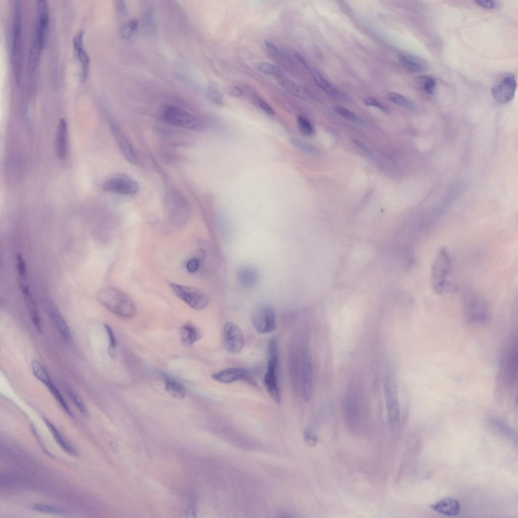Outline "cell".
<instances>
[{
  "instance_id": "f35d334b",
  "label": "cell",
  "mask_w": 518,
  "mask_h": 518,
  "mask_svg": "<svg viewBox=\"0 0 518 518\" xmlns=\"http://www.w3.org/2000/svg\"><path fill=\"white\" fill-rule=\"evenodd\" d=\"M33 509L34 510L44 512L56 513V514H65L67 511L63 509L57 507L55 506L44 504H36L33 506Z\"/></svg>"
},
{
  "instance_id": "816d5d0a",
  "label": "cell",
  "mask_w": 518,
  "mask_h": 518,
  "mask_svg": "<svg viewBox=\"0 0 518 518\" xmlns=\"http://www.w3.org/2000/svg\"><path fill=\"white\" fill-rule=\"evenodd\" d=\"M116 8L117 12L120 15H124L126 13V7L123 1H117L116 2Z\"/></svg>"
},
{
  "instance_id": "4fadbf2b",
  "label": "cell",
  "mask_w": 518,
  "mask_h": 518,
  "mask_svg": "<svg viewBox=\"0 0 518 518\" xmlns=\"http://www.w3.org/2000/svg\"><path fill=\"white\" fill-rule=\"evenodd\" d=\"M244 342L243 333L237 324L232 322L225 324L223 343L226 351L232 354H238L242 351Z\"/></svg>"
},
{
  "instance_id": "7bdbcfd3",
  "label": "cell",
  "mask_w": 518,
  "mask_h": 518,
  "mask_svg": "<svg viewBox=\"0 0 518 518\" xmlns=\"http://www.w3.org/2000/svg\"><path fill=\"white\" fill-rule=\"evenodd\" d=\"M207 94L208 99L213 103L218 105L223 104V97L217 90L210 88L207 90Z\"/></svg>"
},
{
  "instance_id": "ac0fdd59",
  "label": "cell",
  "mask_w": 518,
  "mask_h": 518,
  "mask_svg": "<svg viewBox=\"0 0 518 518\" xmlns=\"http://www.w3.org/2000/svg\"><path fill=\"white\" fill-rule=\"evenodd\" d=\"M110 128L123 155L130 163L137 162L136 154L126 136L114 122L110 121Z\"/></svg>"
},
{
  "instance_id": "9a60e30c",
  "label": "cell",
  "mask_w": 518,
  "mask_h": 518,
  "mask_svg": "<svg viewBox=\"0 0 518 518\" xmlns=\"http://www.w3.org/2000/svg\"><path fill=\"white\" fill-rule=\"evenodd\" d=\"M212 378L223 383H230L237 381H244L253 386H257V383L245 369L238 367L229 368L211 375Z\"/></svg>"
},
{
  "instance_id": "7a4b0ae2",
  "label": "cell",
  "mask_w": 518,
  "mask_h": 518,
  "mask_svg": "<svg viewBox=\"0 0 518 518\" xmlns=\"http://www.w3.org/2000/svg\"><path fill=\"white\" fill-rule=\"evenodd\" d=\"M97 297L108 311L123 318L131 319L136 315V308L132 299L117 288L102 289L98 292Z\"/></svg>"
},
{
  "instance_id": "603a6c76",
  "label": "cell",
  "mask_w": 518,
  "mask_h": 518,
  "mask_svg": "<svg viewBox=\"0 0 518 518\" xmlns=\"http://www.w3.org/2000/svg\"><path fill=\"white\" fill-rule=\"evenodd\" d=\"M24 300L29 312L31 320L38 333L41 332V325L38 316L36 305L33 298L29 286L24 287L21 289Z\"/></svg>"
},
{
  "instance_id": "7c38bea8",
  "label": "cell",
  "mask_w": 518,
  "mask_h": 518,
  "mask_svg": "<svg viewBox=\"0 0 518 518\" xmlns=\"http://www.w3.org/2000/svg\"><path fill=\"white\" fill-rule=\"evenodd\" d=\"M49 21L48 5L46 1L40 0L37 3V19L34 48L42 50L45 43Z\"/></svg>"
},
{
  "instance_id": "ee69618b",
  "label": "cell",
  "mask_w": 518,
  "mask_h": 518,
  "mask_svg": "<svg viewBox=\"0 0 518 518\" xmlns=\"http://www.w3.org/2000/svg\"><path fill=\"white\" fill-rule=\"evenodd\" d=\"M363 102L366 106L375 107L381 111L386 112L388 111V109L386 106L373 98L366 97L363 99Z\"/></svg>"
},
{
  "instance_id": "277c9868",
  "label": "cell",
  "mask_w": 518,
  "mask_h": 518,
  "mask_svg": "<svg viewBox=\"0 0 518 518\" xmlns=\"http://www.w3.org/2000/svg\"><path fill=\"white\" fill-rule=\"evenodd\" d=\"M22 30L21 11L20 3L17 1L15 4L13 24L11 62L14 78L16 83L19 85L22 73Z\"/></svg>"
},
{
  "instance_id": "8fae6325",
  "label": "cell",
  "mask_w": 518,
  "mask_h": 518,
  "mask_svg": "<svg viewBox=\"0 0 518 518\" xmlns=\"http://www.w3.org/2000/svg\"><path fill=\"white\" fill-rule=\"evenodd\" d=\"M104 190L121 195H133L139 190L138 183L124 174H117L108 178L103 183Z\"/></svg>"
},
{
  "instance_id": "ffe728a7",
  "label": "cell",
  "mask_w": 518,
  "mask_h": 518,
  "mask_svg": "<svg viewBox=\"0 0 518 518\" xmlns=\"http://www.w3.org/2000/svg\"><path fill=\"white\" fill-rule=\"evenodd\" d=\"M276 79L281 87L291 95L305 100L313 99L312 94L305 87L297 84L283 75L276 77Z\"/></svg>"
},
{
  "instance_id": "8992f818",
  "label": "cell",
  "mask_w": 518,
  "mask_h": 518,
  "mask_svg": "<svg viewBox=\"0 0 518 518\" xmlns=\"http://www.w3.org/2000/svg\"><path fill=\"white\" fill-rule=\"evenodd\" d=\"M500 376L503 386L508 390L514 388L517 376V343H511L503 351L501 359Z\"/></svg>"
},
{
  "instance_id": "f5cc1de1",
  "label": "cell",
  "mask_w": 518,
  "mask_h": 518,
  "mask_svg": "<svg viewBox=\"0 0 518 518\" xmlns=\"http://www.w3.org/2000/svg\"><path fill=\"white\" fill-rule=\"evenodd\" d=\"M293 55L294 58L297 60L301 65L307 68H309L306 59L301 54L297 52H295L293 54Z\"/></svg>"
},
{
  "instance_id": "52a82bcc",
  "label": "cell",
  "mask_w": 518,
  "mask_h": 518,
  "mask_svg": "<svg viewBox=\"0 0 518 518\" xmlns=\"http://www.w3.org/2000/svg\"><path fill=\"white\" fill-rule=\"evenodd\" d=\"M383 389L389 428L395 431L399 426L400 413L397 385L392 375L387 374L385 377Z\"/></svg>"
},
{
  "instance_id": "3957f363",
  "label": "cell",
  "mask_w": 518,
  "mask_h": 518,
  "mask_svg": "<svg viewBox=\"0 0 518 518\" xmlns=\"http://www.w3.org/2000/svg\"><path fill=\"white\" fill-rule=\"evenodd\" d=\"M464 314L470 323L483 324L488 322L490 316L488 303L476 291L466 290L463 292Z\"/></svg>"
},
{
  "instance_id": "8d00e7d4",
  "label": "cell",
  "mask_w": 518,
  "mask_h": 518,
  "mask_svg": "<svg viewBox=\"0 0 518 518\" xmlns=\"http://www.w3.org/2000/svg\"><path fill=\"white\" fill-rule=\"evenodd\" d=\"M68 395L79 412L84 416L88 415L87 408L81 397L72 389L68 388Z\"/></svg>"
},
{
  "instance_id": "db71d44e",
  "label": "cell",
  "mask_w": 518,
  "mask_h": 518,
  "mask_svg": "<svg viewBox=\"0 0 518 518\" xmlns=\"http://www.w3.org/2000/svg\"><path fill=\"white\" fill-rule=\"evenodd\" d=\"M264 44L266 47L271 52L277 53L279 52L278 48L272 41L269 40H265Z\"/></svg>"
},
{
  "instance_id": "74e56055",
  "label": "cell",
  "mask_w": 518,
  "mask_h": 518,
  "mask_svg": "<svg viewBox=\"0 0 518 518\" xmlns=\"http://www.w3.org/2000/svg\"><path fill=\"white\" fill-rule=\"evenodd\" d=\"M297 123L300 133L304 136L309 137L314 133V128L311 122L306 117L299 116L297 118Z\"/></svg>"
},
{
  "instance_id": "bcb514c9",
  "label": "cell",
  "mask_w": 518,
  "mask_h": 518,
  "mask_svg": "<svg viewBox=\"0 0 518 518\" xmlns=\"http://www.w3.org/2000/svg\"><path fill=\"white\" fill-rule=\"evenodd\" d=\"M200 267V261L198 259L194 258L189 260L186 264L187 271L191 273L196 272Z\"/></svg>"
},
{
  "instance_id": "6da1fadb",
  "label": "cell",
  "mask_w": 518,
  "mask_h": 518,
  "mask_svg": "<svg viewBox=\"0 0 518 518\" xmlns=\"http://www.w3.org/2000/svg\"><path fill=\"white\" fill-rule=\"evenodd\" d=\"M451 269L450 253L447 248L442 247L437 251L430 270L431 287L436 294L444 295L457 290V285L449 279Z\"/></svg>"
},
{
  "instance_id": "b9f144b4",
  "label": "cell",
  "mask_w": 518,
  "mask_h": 518,
  "mask_svg": "<svg viewBox=\"0 0 518 518\" xmlns=\"http://www.w3.org/2000/svg\"><path fill=\"white\" fill-rule=\"evenodd\" d=\"M334 110L336 113L347 120L353 122H357L358 120L357 116L346 108L337 106L334 107Z\"/></svg>"
},
{
  "instance_id": "4316f807",
  "label": "cell",
  "mask_w": 518,
  "mask_h": 518,
  "mask_svg": "<svg viewBox=\"0 0 518 518\" xmlns=\"http://www.w3.org/2000/svg\"><path fill=\"white\" fill-rule=\"evenodd\" d=\"M344 412L347 421L355 425L358 420L359 410L356 399L351 394L347 395L344 402Z\"/></svg>"
},
{
  "instance_id": "30bf717a",
  "label": "cell",
  "mask_w": 518,
  "mask_h": 518,
  "mask_svg": "<svg viewBox=\"0 0 518 518\" xmlns=\"http://www.w3.org/2000/svg\"><path fill=\"white\" fill-rule=\"evenodd\" d=\"M251 322L254 329L259 333L272 332L276 327L274 308L269 304L257 306L252 313Z\"/></svg>"
},
{
  "instance_id": "836d02e7",
  "label": "cell",
  "mask_w": 518,
  "mask_h": 518,
  "mask_svg": "<svg viewBox=\"0 0 518 518\" xmlns=\"http://www.w3.org/2000/svg\"><path fill=\"white\" fill-rule=\"evenodd\" d=\"M31 366L34 376L46 386L52 381L48 372L39 362L32 360Z\"/></svg>"
},
{
  "instance_id": "f6af8a7d",
  "label": "cell",
  "mask_w": 518,
  "mask_h": 518,
  "mask_svg": "<svg viewBox=\"0 0 518 518\" xmlns=\"http://www.w3.org/2000/svg\"><path fill=\"white\" fill-rule=\"evenodd\" d=\"M304 439L306 443L310 446L315 445L318 441L317 437L310 430L307 429L304 433Z\"/></svg>"
},
{
  "instance_id": "cb8c5ba5",
  "label": "cell",
  "mask_w": 518,
  "mask_h": 518,
  "mask_svg": "<svg viewBox=\"0 0 518 518\" xmlns=\"http://www.w3.org/2000/svg\"><path fill=\"white\" fill-rule=\"evenodd\" d=\"M180 333L182 344L187 348L192 347L201 337L200 330L190 323L184 324L181 327Z\"/></svg>"
},
{
  "instance_id": "f907efd6",
  "label": "cell",
  "mask_w": 518,
  "mask_h": 518,
  "mask_svg": "<svg viewBox=\"0 0 518 518\" xmlns=\"http://www.w3.org/2000/svg\"><path fill=\"white\" fill-rule=\"evenodd\" d=\"M144 17L146 25L152 27L154 25V17L152 11L151 10L146 11Z\"/></svg>"
},
{
  "instance_id": "ba28073f",
  "label": "cell",
  "mask_w": 518,
  "mask_h": 518,
  "mask_svg": "<svg viewBox=\"0 0 518 518\" xmlns=\"http://www.w3.org/2000/svg\"><path fill=\"white\" fill-rule=\"evenodd\" d=\"M164 119L174 125L194 131L204 128L202 122L186 110L176 106L169 105L163 111Z\"/></svg>"
},
{
  "instance_id": "83f0119b",
  "label": "cell",
  "mask_w": 518,
  "mask_h": 518,
  "mask_svg": "<svg viewBox=\"0 0 518 518\" xmlns=\"http://www.w3.org/2000/svg\"><path fill=\"white\" fill-rule=\"evenodd\" d=\"M50 316L55 326L63 338L66 340H69L71 337L70 329L65 320L55 307H53L51 309Z\"/></svg>"
},
{
  "instance_id": "c3c4849f",
  "label": "cell",
  "mask_w": 518,
  "mask_h": 518,
  "mask_svg": "<svg viewBox=\"0 0 518 518\" xmlns=\"http://www.w3.org/2000/svg\"><path fill=\"white\" fill-rule=\"evenodd\" d=\"M474 2L481 8L488 10L495 9L497 6V2L493 1H477Z\"/></svg>"
},
{
  "instance_id": "7dc6e473",
  "label": "cell",
  "mask_w": 518,
  "mask_h": 518,
  "mask_svg": "<svg viewBox=\"0 0 518 518\" xmlns=\"http://www.w3.org/2000/svg\"><path fill=\"white\" fill-rule=\"evenodd\" d=\"M257 103L261 109L267 114L270 116H274L276 114V113L272 107L264 100L262 99H258Z\"/></svg>"
},
{
  "instance_id": "5b68a950",
  "label": "cell",
  "mask_w": 518,
  "mask_h": 518,
  "mask_svg": "<svg viewBox=\"0 0 518 518\" xmlns=\"http://www.w3.org/2000/svg\"><path fill=\"white\" fill-rule=\"evenodd\" d=\"M268 353L267 369L263 383L270 397L276 404H280L281 397L277 380L278 352L277 343L274 337L271 338L269 341Z\"/></svg>"
},
{
  "instance_id": "d590c367",
  "label": "cell",
  "mask_w": 518,
  "mask_h": 518,
  "mask_svg": "<svg viewBox=\"0 0 518 518\" xmlns=\"http://www.w3.org/2000/svg\"><path fill=\"white\" fill-rule=\"evenodd\" d=\"M139 23L136 19L129 21L122 26L120 33L121 36L125 39L132 38L137 32Z\"/></svg>"
},
{
  "instance_id": "4dcf8cb0",
  "label": "cell",
  "mask_w": 518,
  "mask_h": 518,
  "mask_svg": "<svg viewBox=\"0 0 518 518\" xmlns=\"http://www.w3.org/2000/svg\"><path fill=\"white\" fill-rule=\"evenodd\" d=\"M416 83L417 87L428 95H433L435 93L437 81L433 77L427 75L418 76Z\"/></svg>"
},
{
  "instance_id": "d4e9b609",
  "label": "cell",
  "mask_w": 518,
  "mask_h": 518,
  "mask_svg": "<svg viewBox=\"0 0 518 518\" xmlns=\"http://www.w3.org/2000/svg\"><path fill=\"white\" fill-rule=\"evenodd\" d=\"M313 78L316 84L326 94L333 97L344 99L346 97L343 94L337 90L318 71L311 70Z\"/></svg>"
},
{
  "instance_id": "e575fe53",
  "label": "cell",
  "mask_w": 518,
  "mask_h": 518,
  "mask_svg": "<svg viewBox=\"0 0 518 518\" xmlns=\"http://www.w3.org/2000/svg\"><path fill=\"white\" fill-rule=\"evenodd\" d=\"M47 387L50 390V392L54 397L55 399L58 402L60 405L62 406L64 411L66 413L71 417H73V415L67 404L65 400L60 393L58 388L56 387L53 383L51 381L47 385Z\"/></svg>"
},
{
  "instance_id": "2e32d148",
  "label": "cell",
  "mask_w": 518,
  "mask_h": 518,
  "mask_svg": "<svg viewBox=\"0 0 518 518\" xmlns=\"http://www.w3.org/2000/svg\"><path fill=\"white\" fill-rule=\"evenodd\" d=\"M300 379L302 396L306 402L311 397L312 388V369L309 350L304 349L301 354Z\"/></svg>"
},
{
  "instance_id": "ab89813d",
  "label": "cell",
  "mask_w": 518,
  "mask_h": 518,
  "mask_svg": "<svg viewBox=\"0 0 518 518\" xmlns=\"http://www.w3.org/2000/svg\"><path fill=\"white\" fill-rule=\"evenodd\" d=\"M104 327L107 332L109 340V346L108 348L109 354L111 358H114L115 357L116 348V338L112 328L109 325L105 324Z\"/></svg>"
},
{
  "instance_id": "484cf974",
  "label": "cell",
  "mask_w": 518,
  "mask_h": 518,
  "mask_svg": "<svg viewBox=\"0 0 518 518\" xmlns=\"http://www.w3.org/2000/svg\"><path fill=\"white\" fill-rule=\"evenodd\" d=\"M43 419L60 447L67 454L74 456H77V451L67 442L57 428L48 419L46 418H43Z\"/></svg>"
},
{
  "instance_id": "e0dca14e",
  "label": "cell",
  "mask_w": 518,
  "mask_h": 518,
  "mask_svg": "<svg viewBox=\"0 0 518 518\" xmlns=\"http://www.w3.org/2000/svg\"><path fill=\"white\" fill-rule=\"evenodd\" d=\"M73 46L76 56L81 66V80L84 81L89 73L90 58L83 45V31L80 30L76 34L73 39Z\"/></svg>"
},
{
  "instance_id": "f546056e",
  "label": "cell",
  "mask_w": 518,
  "mask_h": 518,
  "mask_svg": "<svg viewBox=\"0 0 518 518\" xmlns=\"http://www.w3.org/2000/svg\"><path fill=\"white\" fill-rule=\"evenodd\" d=\"M258 273L255 269L249 266L243 267L238 271L239 281L246 287L254 286L258 281Z\"/></svg>"
},
{
  "instance_id": "d6a6232c",
  "label": "cell",
  "mask_w": 518,
  "mask_h": 518,
  "mask_svg": "<svg viewBox=\"0 0 518 518\" xmlns=\"http://www.w3.org/2000/svg\"><path fill=\"white\" fill-rule=\"evenodd\" d=\"M253 67L257 71L276 78L283 75L278 67L269 63L257 61L253 64Z\"/></svg>"
},
{
  "instance_id": "7402d4cb",
  "label": "cell",
  "mask_w": 518,
  "mask_h": 518,
  "mask_svg": "<svg viewBox=\"0 0 518 518\" xmlns=\"http://www.w3.org/2000/svg\"><path fill=\"white\" fill-rule=\"evenodd\" d=\"M398 59L404 68L412 72H422L427 68V64L423 59L412 55L400 53Z\"/></svg>"
},
{
  "instance_id": "5bb4252c",
  "label": "cell",
  "mask_w": 518,
  "mask_h": 518,
  "mask_svg": "<svg viewBox=\"0 0 518 518\" xmlns=\"http://www.w3.org/2000/svg\"><path fill=\"white\" fill-rule=\"evenodd\" d=\"M516 87V80L512 74H508L495 84L491 94L495 100L502 104L509 102L513 98Z\"/></svg>"
},
{
  "instance_id": "44dd1931",
  "label": "cell",
  "mask_w": 518,
  "mask_h": 518,
  "mask_svg": "<svg viewBox=\"0 0 518 518\" xmlns=\"http://www.w3.org/2000/svg\"><path fill=\"white\" fill-rule=\"evenodd\" d=\"M434 511L446 516H454L460 511L459 501L452 497H446L430 505Z\"/></svg>"
},
{
  "instance_id": "681fc988",
  "label": "cell",
  "mask_w": 518,
  "mask_h": 518,
  "mask_svg": "<svg viewBox=\"0 0 518 518\" xmlns=\"http://www.w3.org/2000/svg\"><path fill=\"white\" fill-rule=\"evenodd\" d=\"M228 93L231 96L236 97H240L243 94L242 90L236 85L229 87L228 89Z\"/></svg>"
},
{
  "instance_id": "9c48e42d",
  "label": "cell",
  "mask_w": 518,
  "mask_h": 518,
  "mask_svg": "<svg viewBox=\"0 0 518 518\" xmlns=\"http://www.w3.org/2000/svg\"><path fill=\"white\" fill-rule=\"evenodd\" d=\"M169 285L177 297L195 310H203L209 303L207 295L197 288L175 283Z\"/></svg>"
},
{
  "instance_id": "f1b7e54d",
  "label": "cell",
  "mask_w": 518,
  "mask_h": 518,
  "mask_svg": "<svg viewBox=\"0 0 518 518\" xmlns=\"http://www.w3.org/2000/svg\"><path fill=\"white\" fill-rule=\"evenodd\" d=\"M164 385L166 392L173 398L181 400L185 397L186 388L177 380L166 376L164 377Z\"/></svg>"
},
{
  "instance_id": "1f68e13d",
  "label": "cell",
  "mask_w": 518,
  "mask_h": 518,
  "mask_svg": "<svg viewBox=\"0 0 518 518\" xmlns=\"http://www.w3.org/2000/svg\"><path fill=\"white\" fill-rule=\"evenodd\" d=\"M387 98L390 102L398 106L412 111L416 109V105L414 103L402 94L391 92L387 93Z\"/></svg>"
},
{
  "instance_id": "d6986e66",
  "label": "cell",
  "mask_w": 518,
  "mask_h": 518,
  "mask_svg": "<svg viewBox=\"0 0 518 518\" xmlns=\"http://www.w3.org/2000/svg\"><path fill=\"white\" fill-rule=\"evenodd\" d=\"M55 149L57 157L64 160L68 151V126L64 118L60 119L56 136Z\"/></svg>"
},
{
  "instance_id": "60d3db41",
  "label": "cell",
  "mask_w": 518,
  "mask_h": 518,
  "mask_svg": "<svg viewBox=\"0 0 518 518\" xmlns=\"http://www.w3.org/2000/svg\"><path fill=\"white\" fill-rule=\"evenodd\" d=\"M291 143L295 147L306 153H314L317 152V149L316 147L298 139H292Z\"/></svg>"
}]
</instances>
